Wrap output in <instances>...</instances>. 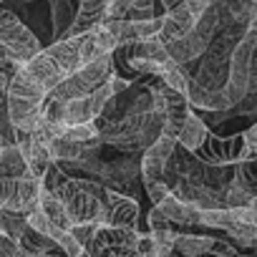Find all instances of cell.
<instances>
[{"label":"cell","instance_id":"1","mask_svg":"<svg viewBox=\"0 0 257 257\" xmlns=\"http://www.w3.org/2000/svg\"><path fill=\"white\" fill-rule=\"evenodd\" d=\"M113 73V56L106 53L91 63H83L76 73H71L63 83H58L51 93V98L56 101H71V98H78V96H88L93 93L108 76Z\"/></svg>","mask_w":257,"mask_h":257},{"label":"cell","instance_id":"2","mask_svg":"<svg viewBox=\"0 0 257 257\" xmlns=\"http://www.w3.org/2000/svg\"><path fill=\"white\" fill-rule=\"evenodd\" d=\"M257 48V33L244 28V36L237 41L232 56H229V71H227V83H224V96L229 106H237L249 88V66H252V53Z\"/></svg>","mask_w":257,"mask_h":257},{"label":"cell","instance_id":"3","mask_svg":"<svg viewBox=\"0 0 257 257\" xmlns=\"http://www.w3.org/2000/svg\"><path fill=\"white\" fill-rule=\"evenodd\" d=\"M0 46L8 48L21 63L31 61L33 56H38L43 51L38 36L16 13H11L6 8H0Z\"/></svg>","mask_w":257,"mask_h":257},{"label":"cell","instance_id":"4","mask_svg":"<svg viewBox=\"0 0 257 257\" xmlns=\"http://www.w3.org/2000/svg\"><path fill=\"white\" fill-rule=\"evenodd\" d=\"M139 222V202L128 194L106 189L101 197V212L96 217L98 227H121V229H137Z\"/></svg>","mask_w":257,"mask_h":257},{"label":"cell","instance_id":"5","mask_svg":"<svg viewBox=\"0 0 257 257\" xmlns=\"http://www.w3.org/2000/svg\"><path fill=\"white\" fill-rule=\"evenodd\" d=\"M194 157L209 167H234L244 157V137L242 132L232 137H214L209 132L204 144L194 152Z\"/></svg>","mask_w":257,"mask_h":257},{"label":"cell","instance_id":"6","mask_svg":"<svg viewBox=\"0 0 257 257\" xmlns=\"http://www.w3.org/2000/svg\"><path fill=\"white\" fill-rule=\"evenodd\" d=\"M48 192H53V194L63 202V207H66V212H68V217H71V224L96 222V217H98V212H101V199H98L96 194H91V192L78 189V187L71 182V177H68L66 182H61L58 187L48 189Z\"/></svg>","mask_w":257,"mask_h":257},{"label":"cell","instance_id":"7","mask_svg":"<svg viewBox=\"0 0 257 257\" xmlns=\"http://www.w3.org/2000/svg\"><path fill=\"white\" fill-rule=\"evenodd\" d=\"M177 149V139L169 134H159V139L142 152V182H154L164 177V167Z\"/></svg>","mask_w":257,"mask_h":257},{"label":"cell","instance_id":"8","mask_svg":"<svg viewBox=\"0 0 257 257\" xmlns=\"http://www.w3.org/2000/svg\"><path fill=\"white\" fill-rule=\"evenodd\" d=\"M162 93H164V128H162V134H169V137L177 139L182 123L192 113V106H189V101H187L184 93L172 91L164 83H162Z\"/></svg>","mask_w":257,"mask_h":257},{"label":"cell","instance_id":"9","mask_svg":"<svg viewBox=\"0 0 257 257\" xmlns=\"http://www.w3.org/2000/svg\"><path fill=\"white\" fill-rule=\"evenodd\" d=\"M194 23H197V18H194L192 11L182 3V6H177V8H172V11H167V13L162 16V31H159L157 38L167 46V43H172V41L187 36L189 31H194Z\"/></svg>","mask_w":257,"mask_h":257},{"label":"cell","instance_id":"10","mask_svg":"<svg viewBox=\"0 0 257 257\" xmlns=\"http://www.w3.org/2000/svg\"><path fill=\"white\" fill-rule=\"evenodd\" d=\"M187 101H189L192 108L212 111V113H214V111H227V108H232L229 101H227V96H224V91L204 88V86H199L197 81H192V76H189V83H187Z\"/></svg>","mask_w":257,"mask_h":257},{"label":"cell","instance_id":"11","mask_svg":"<svg viewBox=\"0 0 257 257\" xmlns=\"http://www.w3.org/2000/svg\"><path fill=\"white\" fill-rule=\"evenodd\" d=\"M207 46H209V43H207L197 31H189L187 36H182V38L167 43V53H169V58H172L174 63L184 66V63H189V61H197V58L207 51Z\"/></svg>","mask_w":257,"mask_h":257},{"label":"cell","instance_id":"12","mask_svg":"<svg viewBox=\"0 0 257 257\" xmlns=\"http://www.w3.org/2000/svg\"><path fill=\"white\" fill-rule=\"evenodd\" d=\"M101 103L93 98V93L88 96H78V98H71V101H63V116L61 121L66 126H76V123H88L93 121L98 113H101Z\"/></svg>","mask_w":257,"mask_h":257},{"label":"cell","instance_id":"13","mask_svg":"<svg viewBox=\"0 0 257 257\" xmlns=\"http://www.w3.org/2000/svg\"><path fill=\"white\" fill-rule=\"evenodd\" d=\"M207 134H209V128H207V123L192 111L189 116H187V121L182 123V128H179V134H177V144L182 147V149H187V152H197L202 144H204V139H207Z\"/></svg>","mask_w":257,"mask_h":257},{"label":"cell","instance_id":"14","mask_svg":"<svg viewBox=\"0 0 257 257\" xmlns=\"http://www.w3.org/2000/svg\"><path fill=\"white\" fill-rule=\"evenodd\" d=\"M157 207H159L162 214H164L169 222H174V224H199V209H197V207H189V204L182 202V199H177L172 192H169Z\"/></svg>","mask_w":257,"mask_h":257},{"label":"cell","instance_id":"15","mask_svg":"<svg viewBox=\"0 0 257 257\" xmlns=\"http://www.w3.org/2000/svg\"><path fill=\"white\" fill-rule=\"evenodd\" d=\"M38 209L56 224V227H61V229H71V217H68V212H66V207H63V202L53 194V192H48V189H41V197H38Z\"/></svg>","mask_w":257,"mask_h":257},{"label":"cell","instance_id":"16","mask_svg":"<svg viewBox=\"0 0 257 257\" xmlns=\"http://www.w3.org/2000/svg\"><path fill=\"white\" fill-rule=\"evenodd\" d=\"M214 237H204V234H177L174 239V252H179L182 257H204L212 252Z\"/></svg>","mask_w":257,"mask_h":257},{"label":"cell","instance_id":"17","mask_svg":"<svg viewBox=\"0 0 257 257\" xmlns=\"http://www.w3.org/2000/svg\"><path fill=\"white\" fill-rule=\"evenodd\" d=\"M23 174H28V167L18 147L16 144L3 147L0 149V179H18Z\"/></svg>","mask_w":257,"mask_h":257},{"label":"cell","instance_id":"18","mask_svg":"<svg viewBox=\"0 0 257 257\" xmlns=\"http://www.w3.org/2000/svg\"><path fill=\"white\" fill-rule=\"evenodd\" d=\"M76 16V3L73 0H51V18H53V38L58 41L68 26L73 23Z\"/></svg>","mask_w":257,"mask_h":257},{"label":"cell","instance_id":"19","mask_svg":"<svg viewBox=\"0 0 257 257\" xmlns=\"http://www.w3.org/2000/svg\"><path fill=\"white\" fill-rule=\"evenodd\" d=\"M157 76H159V81H162L164 86H169L172 91H179V93H184V96H187V83H189V76L184 73V68H182L179 63H174V61L162 63Z\"/></svg>","mask_w":257,"mask_h":257},{"label":"cell","instance_id":"20","mask_svg":"<svg viewBox=\"0 0 257 257\" xmlns=\"http://www.w3.org/2000/svg\"><path fill=\"white\" fill-rule=\"evenodd\" d=\"M26 219H28V227H31V229H36V232H41V234H46V237H51V239H58L61 232H66V229L56 227V224H53L41 209H33Z\"/></svg>","mask_w":257,"mask_h":257},{"label":"cell","instance_id":"21","mask_svg":"<svg viewBox=\"0 0 257 257\" xmlns=\"http://www.w3.org/2000/svg\"><path fill=\"white\" fill-rule=\"evenodd\" d=\"M63 139H71V142L86 144V142L98 139V128H96V123H93V121H88V123H76V126H66Z\"/></svg>","mask_w":257,"mask_h":257},{"label":"cell","instance_id":"22","mask_svg":"<svg viewBox=\"0 0 257 257\" xmlns=\"http://www.w3.org/2000/svg\"><path fill=\"white\" fill-rule=\"evenodd\" d=\"M28 229V219L26 214H18V212H8L3 209V232L13 239H21V234Z\"/></svg>","mask_w":257,"mask_h":257},{"label":"cell","instance_id":"23","mask_svg":"<svg viewBox=\"0 0 257 257\" xmlns=\"http://www.w3.org/2000/svg\"><path fill=\"white\" fill-rule=\"evenodd\" d=\"M134 28V38L137 41H147V38H157L162 31V18H149V21H132Z\"/></svg>","mask_w":257,"mask_h":257},{"label":"cell","instance_id":"24","mask_svg":"<svg viewBox=\"0 0 257 257\" xmlns=\"http://www.w3.org/2000/svg\"><path fill=\"white\" fill-rule=\"evenodd\" d=\"M96 229H98V224H96V222H78V224H71V229H68V232L76 237V242H78L81 247H86V244L93 239Z\"/></svg>","mask_w":257,"mask_h":257},{"label":"cell","instance_id":"25","mask_svg":"<svg viewBox=\"0 0 257 257\" xmlns=\"http://www.w3.org/2000/svg\"><path fill=\"white\" fill-rule=\"evenodd\" d=\"M144 189H147V194H149V199L154 202V207L169 194V187L164 184V179H154V182H144Z\"/></svg>","mask_w":257,"mask_h":257},{"label":"cell","instance_id":"26","mask_svg":"<svg viewBox=\"0 0 257 257\" xmlns=\"http://www.w3.org/2000/svg\"><path fill=\"white\" fill-rule=\"evenodd\" d=\"M147 222H149V232H162V229H169V227H172V222L162 214L159 207H152V209H149Z\"/></svg>","mask_w":257,"mask_h":257},{"label":"cell","instance_id":"27","mask_svg":"<svg viewBox=\"0 0 257 257\" xmlns=\"http://www.w3.org/2000/svg\"><path fill=\"white\" fill-rule=\"evenodd\" d=\"M18 249H21L18 239L8 237L6 232H0V257H18Z\"/></svg>","mask_w":257,"mask_h":257},{"label":"cell","instance_id":"28","mask_svg":"<svg viewBox=\"0 0 257 257\" xmlns=\"http://www.w3.org/2000/svg\"><path fill=\"white\" fill-rule=\"evenodd\" d=\"M13 194H16V179H0V209L11 202Z\"/></svg>","mask_w":257,"mask_h":257},{"label":"cell","instance_id":"29","mask_svg":"<svg viewBox=\"0 0 257 257\" xmlns=\"http://www.w3.org/2000/svg\"><path fill=\"white\" fill-rule=\"evenodd\" d=\"M159 3L167 8V11H172V8H177V6H182L184 3V0H159Z\"/></svg>","mask_w":257,"mask_h":257},{"label":"cell","instance_id":"30","mask_svg":"<svg viewBox=\"0 0 257 257\" xmlns=\"http://www.w3.org/2000/svg\"><path fill=\"white\" fill-rule=\"evenodd\" d=\"M8 83H11V76L0 73V91H8Z\"/></svg>","mask_w":257,"mask_h":257},{"label":"cell","instance_id":"31","mask_svg":"<svg viewBox=\"0 0 257 257\" xmlns=\"http://www.w3.org/2000/svg\"><path fill=\"white\" fill-rule=\"evenodd\" d=\"M237 257H254V254H237Z\"/></svg>","mask_w":257,"mask_h":257}]
</instances>
